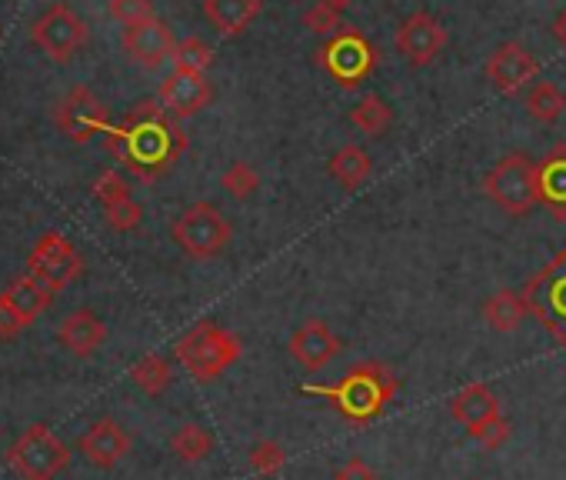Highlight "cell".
<instances>
[{"mask_svg":"<svg viewBox=\"0 0 566 480\" xmlns=\"http://www.w3.org/2000/svg\"><path fill=\"white\" fill-rule=\"evenodd\" d=\"M107 147L117 154V160H124L130 174L140 180H157L184 157L187 134L160 107V101H140L120 124H111Z\"/></svg>","mask_w":566,"mask_h":480,"instance_id":"cell-1","label":"cell"},{"mask_svg":"<svg viewBox=\"0 0 566 480\" xmlns=\"http://www.w3.org/2000/svg\"><path fill=\"white\" fill-rule=\"evenodd\" d=\"M307 394H317L324 400H331V407L350 420V424H370L374 417L384 414V407L397 397L400 390V377L394 374V367L380 364V361H360L354 364L337 384H307Z\"/></svg>","mask_w":566,"mask_h":480,"instance_id":"cell-2","label":"cell"},{"mask_svg":"<svg viewBox=\"0 0 566 480\" xmlns=\"http://www.w3.org/2000/svg\"><path fill=\"white\" fill-rule=\"evenodd\" d=\"M174 354L193 380L210 384L240 361L243 344L233 331L220 327L217 321H200L177 341Z\"/></svg>","mask_w":566,"mask_h":480,"instance_id":"cell-3","label":"cell"},{"mask_svg":"<svg viewBox=\"0 0 566 480\" xmlns=\"http://www.w3.org/2000/svg\"><path fill=\"white\" fill-rule=\"evenodd\" d=\"M483 194L503 213L526 217L536 204H543V194H539V160H533L526 150H510L483 177Z\"/></svg>","mask_w":566,"mask_h":480,"instance_id":"cell-4","label":"cell"},{"mask_svg":"<svg viewBox=\"0 0 566 480\" xmlns=\"http://www.w3.org/2000/svg\"><path fill=\"white\" fill-rule=\"evenodd\" d=\"M170 237L177 240V248L193 258V261H213L220 258L230 240H233V227L230 220L207 200L190 204L170 227Z\"/></svg>","mask_w":566,"mask_h":480,"instance_id":"cell-5","label":"cell"},{"mask_svg":"<svg viewBox=\"0 0 566 480\" xmlns=\"http://www.w3.org/2000/svg\"><path fill=\"white\" fill-rule=\"evenodd\" d=\"M520 294L543 331L566 347V248L543 271H536Z\"/></svg>","mask_w":566,"mask_h":480,"instance_id":"cell-6","label":"cell"},{"mask_svg":"<svg viewBox=\"0 0 566 480\" xmlns=\"http://www.w3.org/2000/svg\"><path fill=\"white\" fill-rule=\"evenodd\" d=\"M8 460L11 470L21 473L24 480H54L71 463V450L51 427L31 424L8 450Z\"/></svg>","mask_w":566,"mask_h":480,"instance_id":"cell-7","label":"cell"},{"mask_svg":"<svg viewBox=\"0 0 566 480\" xmlns=\"http://www.w3.org/2000/svg\"><path fill=\"white\" fill-rule=\"evenodd\" d=\"M321 67L340 84V87H357L360 81H367L377 71V51L367 41V34H360L357 28H344L340 34L327 38L317 51Z\"/></svg>","mask_w":566,"mask_h":480,"instance_id":"cell-8","label":"cell"},{"mask_svg":"<svg viewBox=\"0 0 566 480\" xmlns=\"http://www.w3.org/2000/svg\"><path fill=\"white\" fill-rule=\"evenodd\" d=\"M28 274L38 278L41 284H48L57 294V291L71 288L84 274V258H81V251L71 244L64 233L48 230V233H41V240L31 248Z\"/></svg>","mask_w":566,"mask_h":480,"instance_id":"cell-9","label":"cell"},{"mask_svg":"<svg viewBox=\"0 0 566 480\" xmlns=\"http://www.w3.org/2000/svg\"><path fill=\"white\" fill-rule=\"evenodd\" d=\"M31 41H34V48H38L44 58L64 64V61H71V58L87 44V24H84V18H81L74 8H67V4H51V8L34 21Z\"/></svg>","mask_w":566,"mask_h":480,"instance_id":"cell-10","label":"cell"},{"mask_svg":"<svg viewBox=\"0 0 566 480\" xmlns=\"http://www.w3.org/2000/svg\"><path fill=\"white\" fill-rule=\"evenodd\" d=\"M51 301H54V291L41 284L38 278L24 274L11 281L4 294H0V341H11L24 327H31L41 314H48Z\"/></svg>","mask_w":566,"mask_h":480,"instance_id":"cell-11","label":"cell"},{"mask_svg":"<svg viewBox=\"0 0 566 480\" xmlns=\"http://www.w3.org/2000/svg\"><path fill=\"white\" fill-rule=\"evenodd\" d=\"M54 121H57L61 134H67L74 144H87L97 134L111 131L107 107L97 101V94L91 87H71V94L57 104Z\"/></svg>","mask_w":566,"mask_h":480,"instance_id":"cell-12","label":"cell"},{"mask_svg":"<svg viewBox=\"0 0 566 480\" xmlns=\"http://www.w3.org/2000/svg\"><path fill=\"white\" fill-rule=\"evenodd\" d=\"M443 48H447V28L427 11H417V14L403 18L397 34H394V51L413 67L433 64L443 54Z\"/></svg>","mask_w":566,"mask_h":480,"instance_id":"cell-13","label":"cell"},{"mask_svg":"<svg viewBox=\"0 0 566 480\" xmlns=\"http://www.w3.org/2000/svg\"><path fill=\"white\" fill-rule=\"evenodd\" d=\"M486 81L500 91V94H506V97H513V94H520L523 87H530L533 81H536V74H539V61L530 54V48H523L520 41H506V44H500L490 58H486Z\"/></svg>","mask_w":566,"mask_h":480,"instance_id":"cell-14","label":"cell"},{"mask_svg":"<svg viewBox=\"0 0 566 480\" xmlns=\"http://www.w3.org/2000/svg\"><path fill=\"white\" fill-rule=\"evenodd\" d=\"M157 101L174 121H187V117H197L203 107H210L213 87H210V81L203 74L174 71L170 77H164V84L157 91Z\"/></svg>","mask_w":566,"mask_h":480,"instance_id":"cell-15","label":"cell"},{"mask_svg":"<svg viewBox=\"0 0 566 480\" xmlns=\"http://www.w3.org/2000/svg\"><path fill=\"white\" fill-rule=\"evenodd\" d=\"M340 351H344L340 337L317 317L304 321L291 334V357L307 371H324L327 364H334L340 357Z\"/></svg>","mask_w":566,"mask_h":480,"instance_id":"cell-16","label":"cell"},{"mask_svg":"<svg viewBox=\"0 0 566 480\" xmlns=\"http://www.w3.org/2000/svg\"><path fill=\"white\" fill-rule=\"evenodd\" d=\"M174 48H177V41H174L170 28L160 18L124 31V51L144 71H157L164 61H170L174 58Z\"/></svg>","mask_w":566,"mask_h":480,"instance_id":"cell-17","label":"cell"},{"mask_svg":"<svg viewBox=\"0 0 566 480\" xmlns=\"http://www.w3.org/2000/svg\"><path fill=\"white\" fill-rule=\"evenodd\" d=\"M81 453L87 457V463H94V467H101V470H111V467H117V463L130 453V434H127L117 420L101 417V420H94V424L84 430V437H81Z\"/></svg>","mask_w":566,"mask_h":480,"instance_id":"cell-18","label":"cell"},{"mask_svg":"<svg viewBox=\"0 0 566 480\" xmlns=\"http://www.w3.org/2000/svg\"><path fill=\"white\" fill-rule=\"evenodd\" d=\"M57 341H61V347H67L71 354L91 357L94 351L104 347V341H107V324H104L91 307H77V311H71V314L61 321Z\"/></svg>","mask_w":566,"mask_h":480,"instance_id":"cell-19","label":"cell"},{"mask_svg":"<svg viewBox=\"0 0 566 480\" xmlns=\"http://www.w3.org/2000/svg\"><path fill=\"white\" fill-rule=\"evenodd\" d=\"M500 414H503L500 397L486 384H467L463 390H457L450 397V417L460 420L467 430H473V427H480V424H486V420H493Z\"/></svg>","mask_w":566,"mask_h":480,"instance_id":"cell-20","label":"cell"},{"mask_svg":"<svg viewBox=\"0 0 566 480\" xmlns=\"http://www.w3.org/2000/svg\"><path fill=\"white\" fill-rule=\"evenodd\" d=\"M256 14H260V0H203L207 24L223 38L243 34L256 21Z\"/></svg>","mask_w":566,"mask_h":480,"instance_id":"cell-21","label":"cell"},{"mask_svg":"<svg viewBox=\"0 0 566 480\" xmlns=\"http://www.w3.org/2000/svg\"><path fill=\"white\" fill-rule=\"evenodd\" d=\"M327 174H331L344 190H357V187L374 174V157H370L360 144H344L340 150L331 154Z\"/></svg>","mask_w":566,"mask_h":480,"instance_id":"cell-22","label":"cell"},{"mask_svg":"<svg viewBox=\"0 0 566 480\" xmlns=\"http://www.w3.org/2000/svg\"><path fill=\"white\" fill-rule=\"evenodd\" d=\"M526 314H530V307H526L523 294H520V291H510V288L490 294L486 304H483V321H486V327L496 331V334H513V331H520V324L526 321Z\"/></svg>","mask_w":566,"mask_h":480,"instance_id":"cell-23","label":"cell"},{"mask_svg":"<svg viewBox=\"0 0 566 480\" xmlns=\"http://www.w3.org/2000/svg\"><path fill=\"white\" fill-rule=\"evenodd\" d=\"M539 194H543V204L563 220L566 217V147H553L539 160Z\"/></svg>","mask_w":566,"mask_h":480,"instance_id":"cell-24","label":"cell"},{"mask_svg":"<svg viewBox=\"0 0 566 480\" xmlns=\"http://www.w3.org/2000/svg\"><path fill=\"white\" fill-rule=\"evenodd\" d=\"M350 124L367 134V137H384L394 124V111L384 97L377 94H364L354 107H350Z\"/></svg>","mask_w":566,"mask_h":480,"instance_id":"cell-25","label":"cell"},{"mask_svg":"<svg viewBox=\"0 0 566 480\" xmlns=\"http://www.w3.org/2000/svg\"><path fill=\"white\" fill-rule=\"evenodd\" d=\"M130 380H134L147 397H160V394L174 384L170 361L160 357V354H144V357L130 367Z\"/></svg>","mask_w":566,"mask_h":480,"instance_id":"cell-26","label":"cell"},{"mask_svg":"<svg viewBox=\"0 0 566 480\" xmlns=\"http://www.w3.org/2000/svg\"><path fill=\"white\" fill-rule=\"evenodd\" d=\"M526 114L533 117V121H539V124H553V121H559L563 117V111H566V94L556 87V84H549V81H536L530 91H526Z\"/></svg>","mask_w":566,"mask_h":480,"instance_id":"cell-27","label":"cell"},{"mask_svg":"<svg viewBox=\"0 0 566 480\" xmlns=\"http://www.w3.org/2000/svg\"><path fill=\"white\" fill-rule=\"evenodd\" d=\"M170 450H174L184 463H200V460H207V457L213 453V437H210V430L200 427V424H184V427L174 430Z\"/></svg>","mask_w":566,"mask_h":480,"instance_id":"cell-28","label":"cell"},{"mask_svg":"<svg viewBox=\"0 0 566 480\" xmlns=\"http://www.w3.org/2000/svg\"><path fill=\"white\" fill-rule=\"evenodd\" d=\"M170 64L180 74H207L213 64V48L203 38H184V41H177Z\"/></svg>","mask_w":566,"mask_h":480,"instance_id":"cell-29","label":"cell"},{"mask_svg":"<svg viewBox=\"0 0 566 480\" xmlns=\"http://www.w3.org/2000/svg\"><path fill=\"white\" fill-rule=\"evenodd\" d=\"M220 187L233 197V200H250L260 187V174L253 170V164L247 160H233L223 174H220Z\"/></svg>","mask_w":566,"mask_h":480,"instance_id":"cell-30","label":"cell"},{"mask_svg":"<svg viewBox=\"0 0 566 480\" xmlns=\"http://www.w3.org/2000/svg\"><path fill=\"white\" fill-rule=\"evenodd\" d=\"M247 463H250L253 473L273 477V473L283 470V463H287V450H283L276 440H256V444L250 447V453H247Z\"/></svg>","mask_w":566,"mask_h":480,"instance_id":"cell-31","label":"cell"},{"mask_svg":"<svg viewBox=\"0 0 566 480\" xmlns=\"http://www.w3.org/2000/svg\"><path fill=\"white\" fill-rule=\"evenodd\" d=\"M111 18L127 31V28H137V24H147L157 18L154 11V0H111L107 4Z\"/></svg>","mask_w":566,"mask_h":480,"instance_id":"cell-32","label":"cell"},{"mask_svg":"<svg viewBox=\"0 0 566 480\" xmlns=\"http://www.w3.org/2000/svg\"><path fill=\"white\" fill-rule=\"evenodd\" d=\"M304 28L311 34H317V38H334V34L344 31V14L327 8V4H321V0H314V4L304 11Z\"/></svg>","mask_w":566,"mask_h":480,"instance_id":"cell-33","label":"cell"},{"mask_svg":"<svg viewBox=\"0 0 566 480\" xmlns=\"http://www.w3.org/2000/svg\"><path fill=\"white\" fill-rule=\"evenodd\" d=\"M94 197H97L101 207L107 210V207H114V204L130 200V187H127V180H124L120 170H104V174L94 180Z\"/></svg>","mask_w":566,"mask_h":480,"instance_id":"cell-34","label":"cell"},{"mask_svg":"<svg viewBox=\"0 0 566 480\" xmlns=\"http://www.w3.org/2000/svg\"><path fill=\"white\" fill-rule=\"evenodd\" d=\"M483 450H500L506 440H510V434H513V427H510V420L500 414V417H493V420H486V424H480V427H473V430H467Z\"/></svg>","mask_w":566,"mask_h":480,"instance_id":"cell-35","label":"cell"},{"mask_svg":"<svg viewBox=\"0 0 566 480\" xmlns=\"http://www.w3.org/2000/svg\"><path fill=\"white\" fill-rule=\"evenodd\" d=\"M104 220H107V227H111V230L127 233V230L140 227V220H144V207L130 197V200H124V204L107 207V210H104Z\"/></svg>","mask_w":566,"mask_h":480,"instance_id":"cell-36","label":"cell"},{"mask_svg":"<svg viewBox=\"0 0 566 480\" xmlns=\"http://www.w3.org/2000/svg\"><path fill=\"white\" fill-rule=\"evenodd\" d=\"M334 480H380L377 470L364 460V457H350L334 470Z\"/></svg>","mask_w":566,"mask_h":480,"instance_id":"cell-37","label":"cell"},{"mask_svg":"<svg viewBox=\"0 0 566 480\" xmlns=\"http://www.w3.org/2000/svg\"><path fill=\"white\" fill-rule=\"evenodd\" d=\"M553 38H556L559 48H566V8L553 18Z\"/></svg>","mask_w":566,"mask_h":480,"instance_id":"cell-38","label":"cell"},{"mask_svg":"<svg viewBox=\"0 0 566 480\" xmlns=\"http://www.w3.org/2000/svg\"><path fill=\"white\" fill-rule=\"evenodd\" d=\"M321 4H327V8H334V11H340V14H344L350 4H357V0H321Z\"/></svg>","mask_w":566,"mask_h":480,"instance_id":"cell-39","label":"cell"}]
</instances>
